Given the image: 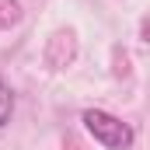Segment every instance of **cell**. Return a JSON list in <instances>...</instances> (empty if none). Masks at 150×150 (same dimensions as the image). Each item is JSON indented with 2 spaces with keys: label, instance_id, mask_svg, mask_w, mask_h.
<instances>
[{
  "label": "cell",
  "instance_id": "cell-1",
  "mask_svg": "<svg viewBox=\"0 0 150 150\" xmlns=\"http://www.w3.org/2000/svg\"><path fill=\"white\" fill-rule=\"evenodd\" d=\"M84 129H87L105 150H129L133 147V129H129V122L101 112V108H87V112H84Z\"/></svg>",
  "mask_w": 150,
  "mask_h": 150
},
{
  "label": "cell",
  "instance_id": "cell-2",
  "mask_svg": "<svg viewBox=\"0 0 150 150\" xmlns=\"http://www.w3.org/2000/svg\"><path fill=\"white\" fill-rule=\"evenodd\" d=\"M21 21V4L18 0H0V32Z\"/></svg>",
  "mask_w": 150,
  "mask_h": 150
},
{
  "label": "cell",
  "instance_id": "cell-3",
  "mask_svg": "<svg viewBox=\"0 0 150 150\" xmlns=\"http://www.w3.org/2000/svg\"><path fill=\"white\" fill-rule=\"evenodd\" d=\"M11 112H14V94H11V87L4 84V77H0V129L11 122Z\"/></svg>",
  "mask_w": 150,
  "mask_h": 150
}]
</instances>
